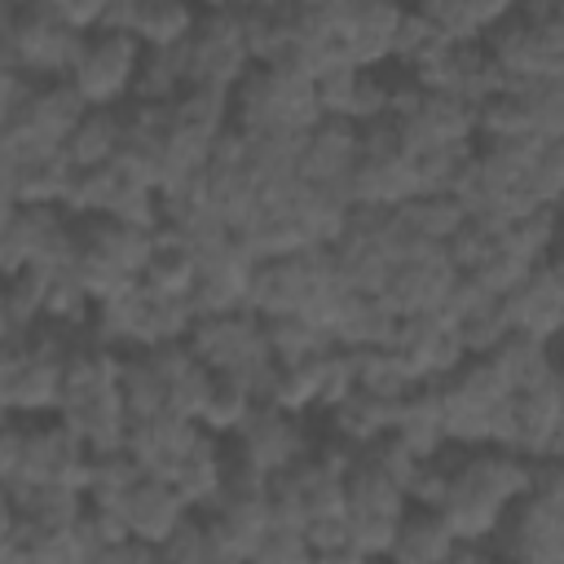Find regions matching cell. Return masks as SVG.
Wrapping results in <instances>:
<instances>
[{
  "mask_svg": "<svg viewBox=\"0 0 564 564\" xmlns=\"http://www.w3.org/2000/svg\"><path fill=\"white\" fill-rule=\"evenodd\" d=\"M410 511V494L405 485L383 471L366 449L357 454L348 480H344V516H348V533L361 560L388 555L401 529V516Z\"/></svg>",
  "mask_w": 564,
  "mask_h": 564,
  "instance_id": "cell-10",
  "label": "cell"
},
{
  "mask_svg": "<svg viewBox=\"0 0 564 564\" xmlns=\"http://www.w3.org/2000/svg\"><path fill=\"white\" fill-rule=\"evenodd\" d=\"M502 308H507L511 330L538 335V339H551V344L564 339V286L551 278L546 264L529 269V273L502 295Z\"/></svg>",
  "mask_w": 564,
  "mask_h": 564,
  "instance_id": "cell-25",
  "label": "cell"
},
{
  "mask_svg": "<svg viewBox=\"0 0 564 564\" xmlns=\"http://www.w3.org/2000/svg\"><path fill=\"white\" fill-rule=\"evenodd\" d=\"M189 348L198 352L203 366H212L216 375H238L256 401L273 397L278 383V357L269 348V330L264 317L251 308H234V313H203L189 330Z\"/></svg>",
  "mask_w": 564,
  "mask_h": 564,
  "instance_id": "cell-7",
  "label": "cell"
},
{
  "mask_svg": "<svg viewBox=\"0 0 564 564\" xmlns=\"http://www.w3.org/2000/svg\"><path fill=\"white\" fill-rule=\"evenodd\" d=\"M57 419H62L93 454L128 449L132 414H128V405H123V392H106V397H93V401H79V405H62Z\"/></svg>",
  "mask_w": 564,
  "mask_h": 564,
  "instance_id": "cell-31",
  "label": "cell"
},
{
  "mask_svg": "<svg viewBox=\"0 0 564 564\" xmlns=\"http://www.w3.org/2000/svg\"><path fill=\"white\" fill-rule=\"evenodd\" d=\"M533 485V458L511 445H476L458 449L449 458V485L441 498V511L458 542H494L511 502L529 494Z\"/></svg>",
  "mask_w": 564,
  "mask_h": 564,
  "instance_id": "cell-1",
  "label": "cell"
},
{
  "mask_svg": "<svg viewBox=\"0 0 564 564\" xmlns=\"http://www.w3.org/2000/svg\"><path fill=\"white\" fill-rule=\"evenodd\" d=\"M40 4L48 13H57L75 31H97L101 18H106V9H110V0H40Z\"/></svg>",
  "mask_w": 564,
  "mask_h": 564,
  "instance_id": "cell-53",
  "label": "cell"
},
{
  "mask_svg": "<svg viewBox=\"0 0 564 564\" xmlns=\"http://www.w3.org/2000/svg\"><path fill=\"white\" fill-rule=\"evenodd\" d=\"M489 62L498 66L502 88H529L542 79H564V22L560 9L555 18H520L511 13L507 22H498L485 35Z\"/></svg>",
  "mask_w": 564,
  "mask_h": 564,
  "instance_id": "cell-13",
  "label": "cell"
},
{
  "mask_svg": "<svg viewBox=\"0 0 564 564\" xmlns=\"http://www.w3.org/2000/svg\"><path fill=\"white\" fill-rule=\"evenodd\" d=\"M317 445L313 427H308V414H295L286 405H273V401H260L251 410V419L225 441L229 458L264 471L269 480L291 471L300 458H308V449Z\"/></svg>",
  "mask_w": 564,
  "mask_h": 564,
  "instance_id": "cell-14",
  "label": "cell"
},
{
  "mask_svg": "<svg viewBox=\"0 0 564 564\" xmlns=\"http://www.w3.org/2000/svg\"><path fill=\"white\" fill-rule=\"evenodd\" d=\"M454 546H458V533L449 529L445 511L410 502V511L401 516V529H397V542H392L388 560H401V564H445V560H454Z\"/></svg>",
  "mask_w": 564,
  "mask_h": 564,
  "instance_id": "cell-30",
  "label": "cell"
},
{
  "mask_svg": "<svg viewBox=\"0 0 564 564\" xmlns=\"http://www.w3.org/2000/svg\"><path fill=\"white\" fill-rule=\"evenodd\" d=\"M494 551L507 560L564 564V511L551 498H542L538 489L520 494L494 538Z\"/></svg>",
  "mask_w": 564,
  "mask_h": 564,
  "instance_id": "cell-18",
  "label": "cell"
},
{
  "mask_svg": "<svg viewBox=\"0 0 564 564\" xmlns=\"http://www.w3.org/2000/svg\"><path fill=\"white\" fill-rule=\"evenodd\" d=\"M256 405H260L256 392H251L238 375H212V388H207V397H203V405H198V423H203V432L229 441V436L251 419Z\"/></svg>",
  "mask_w": 564,
  "mask_h": 564,
  "instance_id": "cell-45",
  "label": "cell"
},
{
  "mask_svg": "<svg viewBox=\"0 0 564 564\" xmlns=\"http://www.w3.org/2000/svg\"><path fill=\"white\" fill-rule=\"evenodd\" d=\"M445 405V432L454 449L476 445H511V397L516 388L498 370L489 352L467 357L445 379H436Z\"/></svg>",
  "mask_w": 564,
  "mask_h": 564,
  "instance_id": "cell-5",
  "label": "cell"
},
{
  "mask_svg": "<svg viewBox=\"0 0 564 564\" xmlns=\"http://www.w3.org/2000/svg\"><path fill=\"white\" fill-rule=\"evenodd\" d=\"M119 392H123V405H128L132 423L154 419V414H167V410H172L167 375L159 370V361H154V352H150V348H141V352H123Z\"/></svg>",
  "mask_w": 564,
  "mask_h": 564,
  "instance_id": "cell-39",
  "label": "cell"
},
{
  "mask_svg": "<svg viewBox=\"0 0 564 564\" xmlns=\"http://www.w3.org/2000/svg\"><path fill=\"white\" fill-rule=\"evenodd\" d=\"M392 436H401L419 458H441L445 449H454V445H449V432H445V405H441L436 379H432V383H419V388L401 401Z\"/></svg>",
  "mask_w": 564,
  "mask_h": 564,
  "instance_id": "cell-32",
  "label": "cell"
},
{
  "mask_svg": "<svg viewBox=\"0 0 564 564\" xmlns=\"http://www.w3.org/2000/svg\"><path fill=\"white\" fill-rule=\"evenodd\" d=\"M348 286L339 278L335 251L330 247H308L295 256H273L251 269V295L247 308L260 317H282V313H304L330 326L335 308L344 304Z\"/></svg>",
  "mask_w": 564,
  "mask_h": 564,
  "instance_id": "cell-4",
  "label": "cell"
},
{
  "mask_svg": "<svg viewBox=\"0 0 564 564\" xmlns=\"http://www.w3.org/2000/svg\"><path fill=\"white\" fill-rule=\"evenodd\" d=\"M352 361H357V388L366 392H379V397H392V401H405L423 379L410 370V361L388 344V348H348Z\"/></svg>",
  "mask_w": 564,
  "mask_h": 564,
  "instance_id": "cell-46",
  "label": "cell"
},
{
  "mask_svg": "<svg viewBox=\"0 0 564 564\" xmlns=\"http://www.w3.org/2000/svg\"><path fill=\"white\" fill-rule=\"evenodd\" d=\"M145 471L137 467V458L128 449H106V454H93L88 458V480H84V494L93 507H119V498L141 480Z\"/></svg>",
  "mask_w": 564,
  "mask_h": 564,
  "instance_id": "cell-48",
  "label": "cell"
},
{
  "mask_svg": "<svg viewBox=\"0 0 564 564\" xmlns=\"http://www.w3.org/2000/svg\"><path fill=\"white\" fill-rule=\"evenodd\" d=\"M203 18L198 0H137V18H132V35L145 48H176L194 35Z\"/></svg>",
  "mask_w": 564,
  "mask_h": 564,
  "instance_id": "cell-37",
  "label": "cell"
},
{
  "mask_svg": "<svg viewBox=\"0 0 564 564\" xmlns=\"http://www.w3.org/2000/svg\"><path fill=\"white\" fill-rule=\"evenodd\" d=\"M546 269H551V278L564 286V234H560V242L551 247V256H546Z\"/></svg>",
  "mask_w": 564,
  "mask_h": 564,
  "instance_id": "cell-54",
  "label": "cell"
},
{
  "mask_svg": "<svg viewBox=\"0 0 564 564\" xmlns=\"http://www.w3.org/2000/svg\"><path fill=\"white\" fill-rule=\"evenodd\" d=\"M185 62H189V84H212V88H238V79L256 66L247 26L238 9H203L194 35L185 40Z\"/></svg>",
  "mask_w": 564,
  "mask_h": 564,
  "instance_id": "cell-16",
  "label": "cell"
},
{
  "mask_svg": "<svg viewBox=\"0 0 564 564\" xmlns=\"http://www.w3.org/2000/svg\"><path fill=\"white\" fill-rule=\"evenodd\" d=\"M225 476H229V449H225V436L203 432V441H198L194 454L181 463V471L172 476V485H176V494L189 502V511H207V507L220 498Z\"/></svg>",
  "mask_w": 564,
  "mask_h": 564,
  "instance_id": "cell-35",
  "label": "cell"
},
{
  "mask_svg": "<svg viewBox=\"0 0 564 564\" xmlns=\"http://www.w3.org/2000/svg\"><path fill=\"white\" fill-rule=\"evenodd\" d=\"M317 101L326 119H344V123H375L388 119V75L383 66H344L317 79Z\"/></svg>",
  "mask_w": 564,
  "mask_h": 564,
  "instance_id": "cell-24",
  "label": "cell"
},
{
  "mask_svg": "<svg viewBox=\"0 0 564 564\" xmlns=\"http://www.w3.org/2000/svg\"><path fill=\"white\" fill-rule=\"evenodd\" d=\"M88 339L79 330L40 322L26 339H0V401L4 414L40 419L62 410V388H66V357L70 348Z\"/></svg>",
  "mask_w": 564,
  "mask_h": 564,
  "instance_id": "cell-3",
  "label": "cell"
},
{
  "mask_svg": "<svg viewBox=\"0 0 564 564\" xmlns=\"http://www.w3.org/2000/svg\"><path fill=\"white\" fill-rule=\"evenodd\" d=\"M317 79L291 62H256L234 88V123L238 128H286L313 132L322 123Z\"/></svg>",
  "mask_w": 564,
  "mask_h": 564,
  "instance_id": "cell-8",
  "label": "cell"
},
{
  "mask_svg": "<svg viewBox=\"0 0 564 564\" xmlns=\"http://www.w3.org/2000/svg\"><path fill=\"white\" fill-rule=\"evenodd\" d=\"M397 128H401V145L414 159L436 154V150H458V145H471L480 137L476 106H467L449 93H432V88H423V97L397 119Z\"/></svg>",
  "mask_w": 564,
  "mask_h": 564,
  "instance_id": "cell-19",
  "label": "cell"
},
{
  "mask_svg": "<svg viewBox=\"0 0 564 564\" xmlns=\"http://www.w3.org/2000/svg\"><path fill=\"white\" fill-rule=\"evenodd\" d=\"M401 330V313L383 295L348 291L330 317V335L339 348H388Z\"/></svg>",
  "mask_w": 564,
  "mask_h": 564,
  "instance_id": "cell-28",
  "label": "cell"
},
{
  "mask_svg": "<svg viewBox=\"0 0 564 564\" xmlns=\"http://www.w3.org/2000/svg\"><path fill=\"white\" fill-rule=\"evenodd\" d=\"M560 234H564L560 212H555V207H538V212H529V216L502 225V229H498V247H502L511 260H520L524 269H538V264H546V256H551V247L560 242Z\"/></svg>",
  "mask_w": 564,
  "mask_h": 564,
  "instance_id": "cell-43",
  "label": "cell"
},
{
  "mask_svg": "<svg viewBox=\"0 0 564 564\" xmlns=\"http://www.w3.org/2000/svg\"><path fill=\"white\" fill-rule=\"evenodd\" d=\"M511 449L529 458L564 449V405H560L555 379L511 397Z\"/></svg>",
  "mask_w": 564,
  "mask_h": 564,
  "instance_id": "cell-26",
  "label": "cell"
},
{
  "mask_svg": "<svg viewBox=\"0 0 564 564\" xmlns=\"http://www.w3.org/2000/svg\"><path fill=\"white\" fill-rule=\"evenodd\" d=\"M115 511L123 516V524H128L132 538H141V542H150V546H163L167 533L189 516V502L176 494L172 480L141 476V480L119 498Z\"/></svg>",
  "mask_w": 564,
  "mask_h": 564,
  "instance_id": "cell-27",
  "label": "cell"
},
{
  "mask_svg": "<svg viewBox=\"0 0 564 564\" xmlns=\"http://www.w3.org/2000/svg\"><path fill=\"white\" fill-rule=\"evenodd\" d=\"M449 40H485L516 13V0H414Z\"/></svg>",
  "mask_w": 564,
  "mask_h": 564,
  "instance_id": "cell-38",
  "label": "cell"
},
{
  "mask_svg": "<svg viewBox=\"0 0 564 564\" xmlns=\"http://www.w3.org/2000/svg\"><path fill=\"white\" fill-rule=\"evenodd\" d=\"M75 260V216L57 203H26L4 207V234H0V269L4 278L22 269L62 273Z\"/></svg>",
  "mask_w": 564,
  "mask_h": 564,
  "instance_id": "cell-12",
  "label": "cell"
},
{
  "mask_svg": "<svg viewBox=\"0 0 564 564\" xmlns=\"http://www.w3.org/2000/svg\"><path fill=\"white\" fill-rule=\"evenodd\" d=\"M441 44H449V35H445L419 4H405L401 26H397V44H392V66H401V70H419Z\"/></svg>",
  "mask_w": 564,
  "mask_h": 564,
  "instance_id": "cell-49",
  "label": "cell"
},
{
  "mask_svg": "<svg viewBox=\"0 0 564 564\" xmlns=\"http://www.w3.org/2000/svg\"><path fill=\"white\" fill-rule=\"evenodd\" d=\"M48 278L44 269H22L4 278V300H0V339H26L44 322V300H48Z\"/></svg>",
  "mask_w": 564,
  "mask_h": 564,
  "instance_id": "cell-40",
  "label": "cell"
},
{
  "mask_svg": "<svg viewBox=\"0 0 564 564\" xmlns=\"http://www.w3.org/2000/svg\"><path fill=\"white\" fill-rule=\"evenodd\" d=\"M203 441V423L189 419V414H154V419H141L132 423L128 432V454L137 458V467L145 476H159V480H172L181 471V463L194 454V445Z\"/></svg>",
  "mask_w": 564,
  "mask_h": 564,
  "instance_id": "cell-23",
  "label": "cell"
},
{
  "mask_svg": "<svg viewBox=\"0 0 564 564\" xmlns=\"http://www.w3.org/2000/svg\"><path fill=\"white\" fill-rule=\"evenodd\" d=\"M489 357L498 361V370L507 375V383H511L516 392L538 388V383H551V379H555V370H560V348H555L551 339L520 335V330H511V335H507Z\"/></svg>",
  "mask_w": 564,
  "mask_h": 564,
  "instance_id": "cell-36",
  "label": "cell"
},
{
  "mask_svg": "<svg viewBox=\"0 0 564 564\" xmlns=\"http://www.w3.org/2000/svg\"><path fill=\"white\" fill-rule=\"evenodd\" d=\"M123 150V106H88V115L79 119V128L66 141V159L75 172H93V167H110L119 163Z\"/></svg>",
  "mask_w": 564,
  "mask_h": 564,
  "instance_id": "cell-33",
  "label": "cell"
},
{
  "mask_svg": "<svg viewBox=\"0 0 564 564\" xmlns=\"http://www.w3.org/2000/svg\"><path fill=\"white\" fill-rule=\"evenodd\" d=\"M4 207H26V203H66V189L75 181V167L66 154L57 159H31V163H9L4 159Z\"/></svg>",
  "mask_w": 564,
  "mask_h": 564,
  "instance_id": "cell-34",
  "label": "cell"
},
{
  "mask_svg": "<svg viewBox=\"0 0 564 564\" xmlns=\"http://www.w3.org/2000/svg\"><path fill=\"white\" fill-rule=\"evenodd\" d=\"M397 216H401L410 238L436 242V247H445L467 225V207H463L458 194H414L410 203L397 207Z\"/></svg>",
  "mask_w": 564,
  "mask_h": 564,
  "instance_id": "cell-41",
  "label": "cell"
},
{
  "mask_svg": "<svg viewBox=\"0 0 564 564\" xmlns=\"http://www.w3.org/2000/svg\"><path fill=\"white\" fill-rule=\"evenodd\" d=\"M423 88L432 93H449L467 106H485L494 93H502V79H498V66L489 62V48L485 40H449L441 44L419 70H410Z\"/></svg>",
  "mask_w": 564,
  "mask_h": 564,
  "instance_id": "cell-17",
  "label": "cell"
},
{
  "mask_svg": "<svg viewBox=\"0 0 564 564\" xmlns=\"http://www.w3.org/2000/svg\"><path fill=\"white\" fill-rule=\"evenodd\" d=\"M392 348L410 361V370L432 383V379H445L454 366H463L471 352L458 335V326L445 317V313H414V317H401V330L392 339Z\"/></svg>",
  "mask_w": 564,
  "mask_h": 564,
  "instance_id": "cell-22",
  "label": "cell"
},
{
  "mask_svg": "<svg viewBox=\"0 0 564 564\" xmlns=\"http://www.w3.org/2000/svg\"><path fill=\"white\" fill-rule=\"evenodd\" d=\"M141 57L145 44L132 31H88L70 84L88 106H128L137 93Z\"/></svg>",
  "mask_w": 564,
  "mask_h": 564,
  "instance_id": "cell-15",
  "label": "cell"
},
{
  "mask_svg": "<svg viewBox=\"0 0 564 564\" xmlns=\"http://www.w3.org/2000/svg\"><path fill=\"white\" fill-rule=\"evenodd\" d=\"M88 115V101L75 93L70 79H48L35 88V97L4 119L0 145L9 163H31V159H57L66 154L70 132Z\"/></svg>",
  "mask_w": 564,
  "mask_h": 564,
  "instance_id": "cell-11",
  "label": "cell"
},
{
  "mask_svg": "<svg viewBox=\"0 0 564 564\" xmlns=\"http://www.w3.org/2000/svg\"><path fill=\"white\" fill-rule=\"evenodd\" d=\"M159 560H163V564H212V560H220L207 516H203V511H189V516L167 533V542L159 546Z\"/></svg>",
  "mask_w": 564,
  "mask_h": 564,
  "instance_id": "cell-50",
  "label": "cell"
},
{
  "mask_svg": "<svg viewBox=\"0 0 564 564\" xmlns=\"http://www.w3.org/2000/svg\"><path fill=\"white\" fill-rule=\"evenodd\" d=\"M361 163V128L344 123V119H322L308 137H304V154H300V176L317 189L339 194L344 203H352V176Z\"/></svg>",
  "mask_w": 564,
  "mask_h": 564,
  "instance_id": "cell-21",
  "label": "cell"
},
{
  "mask_svg": "<svg viewBox=\"0 0 564 564\" xmlns=\"http://www.w3.org/2000/svg\"><path fill=\"white\" fill-rule=\"evenodd\" d=\"M189 88V62H185V44L176 48H145L141 57V75H137V101H176Z\"/></svg>",
  "mask_w": 564,
  "mask_h": 564,
  "instance_id": "cell-47",
  "label": "cell"
},
{
  "mask_svg": "<svg viewBox=\"0 0 564 564\" xmlns=\"http://www.w3.org/2000/svg\"><path fill=\"white\" fill-rule=\"evenodd\" d=\"M141 286L154 291V295H167V300H194V286H198L194 251L159 229V247H154V256H150V264L141 273Z\"/></svg>",
  "mask_w": 564,
  "mask_h": 564,
  "instance_id": "cell-42",
  "label": "cell"
},
{
  "mask_svg": "<svg viewBox=\"0 0 564 564\" xmlns=\"http://www.w3.org/2000/svg\"><path fill=\"white\" fill-rule=\"evenodd\" d=\"M264 330H269V348H273L278 366H295V361H308V357L335 348L330 326L317 322V317H304V313L264 317Z\"/></svg>",
  "mask_w": 564,
  "mask_h": 564,
  "instance_id": "cell-44",
  "label": "cell"
},
{
  "mask_svg": "<svg viewBox=\"0 0 564 564\" xmlns=\"http://www.w3.org/2000/svg\"><path fill=\"white\" fill-rule=\"evenodd\" d=\"M88 31L66 26L40 0H4V70H22L40 84L70 79Z\"/></svg>",
  "mask_w": 564,
  "mask_h": 564,
  "instance_id": "cell-9",
  "label": "cell"
},
{
  "mask_svg": "<svg viewBox=\"0 0 564 564\" xmlns=\"http://www.w3.org/2000/svg\"><path fill=\"white\" fill-rule=\"evenodd\" d=\"M256 560H260V564H295V560H317V555H313V542H308L304 529L269 524L264 542L256 546Z\"/></svg>",
  "mask_w": 564,
  "mask_h": 564,
  "instance_id": "cell-52",
  "label": "cell"
},
{
  "mask_svg": "<svg viewBox=\"0 0 564 564\" xmlns=\"http://www.w3.org/2000/svg\"><path fill=\"white\" fill-rule=\"evenodd\" d=\"M454 282H458V264L449 260L445 247H414L388 278L383 286V300L401 313V317H414V313H441L454 295Z\"/></svg>",
  "mask_w": 564,
  "mask_h": 564,
  "instance_id": "cell-20",
  "label": "cell"
},
{
  "mask_svg": "<svg viewBox=\"0 0 564 564\" xmlns=\"http://www.w3.org/2000/svg\"><path fill=\"white\" fill-rule=\"evenodd\" d=\"M88 458L93 449L57 414H40V419L4 414V432H0V485L4 489H31V485L84 489Z\"/></svg>",
  "mask_w": 564,
  "mask_h": 564,
  "instance_id": "cell-2",
  "label": "cell"
},
{
  "mask_svg": "<svg viewBox=\"0 0 564 564\" xmlns=\"http://www.w3.org/2000/svg\"><path fill=\"white\" fill-rule=\"evenodd\" d=\"M555 388H560V405H564V344H560V370H555Z\"/></svg>",
  "mask_w": 564,
  "mask_h": 564,
  "instance_id": "cell-55",
  "label": "cell"
},
{
  "mask_svg": "<svg viewBox=\"0 0 564 564\" xmlns=\"http://www.w3.org/2000/svg\"><path fill=\"white\" fill-rule=\"evenodd\" d=\"M154 247H159V229L123 225L110 216H84V220H75L70 273L88 286V295L97 304H106V300H119L132 286H141V273H145Z\"/></svg>",
  "mask_w": 564,
  "mask_h": 564,
  "instance_id": "cell-6",
  "label": "cell"
},
{
  "mask_svg": "<svg viewBox=\"0 0 564 564\" xmlns=\"http://www.w3.org/2000/svg\"><path fill=\"white\" fill-rule=\"evenodd\" d=\"M397 410H401V401L379 397V392H366V388H352L335 410H326V432L339 436V441H348L352 449H366V445L392 436Z\"/></svg>",
  "mask_w": 564,
  "mask_h": 564,
  "instance_id": "cell-29",
  "label": "cell"
},
{
  "mask_svg": "<svg viewBox=\"0 0 564 564\" xmlns=\"http://www.w3.org/2000/svg\"><path fill=\"white\" fill-rule=\"evenodd\" d=\"M529 110V132L542 141H564V79H542L520 88Z\"/></svg>",
  "mask_w": 564,
  "mask_h": 564,
  "instance_id": "cell-51",
  "label": "cell"
}]
</instances>
